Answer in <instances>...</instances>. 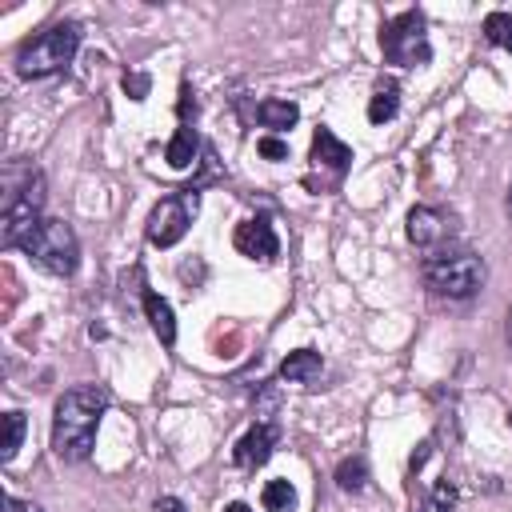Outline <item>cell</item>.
Wrapping results in <instances>:
<instances>
[{
	"label": "cell",
	"mask_w": 512,
	"mask_h": 512,
	"mask_svg": "<svg viewBox=\"0 0 512 512\" xmlns=\"http://www.w3.org/2000/svg\"><path fill=\"white\" fill-rule=\"evenodd\" d=\"M104 412H108V388H100V384L68 388L52 412V452L68 464L88 460Z\"/></svg>",
	"instance_id": "obj_1"
},
{
	"label": "cell",
	"mask_w": 512,
	"mask_h": 512,
	"mask_svg": "<svg viewBox=\"0 0 512 512\" xmlns=\"http://www.w3.org/2000/svg\"><path fill=\"white\" fill-rule=\"evenodd\" d=\"M4 188L8 192H4V212H0V236H4V248H20L40 228L44 176L36 168H12Z\"/></svg>",
	"instance_id": "obj_2"
},
{
	"label": "cell",
	"mask_w": 512,
	"mask_h": 512,
	"mask_svg": "<svg viewBox=\"0 0 512 512\" xmlns=\"http://www.w3.org/2000/svg\"><path fill=\"white\" fill-rule=\"evenodd\" d=\"M424 284L436 296L448 300H468L484 284V260L472 248H436L424 260Z\"/></svg>",
	"instance_id": "obj_3"
},
{
	"label": "cell",
	"mask_w": 512,
	"mask_h": 512,
	"mask_svg": "<svg viewBox=\"0 0 512 512\" xmlns=\"http://www.w3.org/2000/svg\"><path fill=\"white\" fill-rule=\"evenodd\" d=\"M76 48H80V24H72V20L52 24V28H44L40 36H32L28 44H20V52H16V72H20L24 80L52 76V72H60V68L72 64Z\"/></svg>",
	"instance_id": "obj_4"
},
{
	"label": "cell",
	"mask_w": 512,
	"mask_h": 512,
	"mask_svg": "<svg viewBox=\"0 0 512 512\" xmlns=\"http://www.w3.org/2000/svg\"><path fill=\"white\" fill-rule=\"evenodd\" d=\"M40 268H48L52 276H72L76 264H80V244H76V232L72 224L64 220H40V228L20 244Z\"/></svg>",
	"instance_id": "obj_5"
},
{
	"label": "cell",
	"mask_w": 512,
	"mask_h": 512,
	"mask_svg": "<svg viewBox=\"0 0 512 512\" xmlns=\"http://www.w3.org/2000/svg\"><path fill=\"white\" fill-rule=\"evenodd\" d=\"M380 52H384L388 64H400V68L428 64L432 60V48H428V24H424V16L412 8V12H400L396 20H388L380 28Z\"/></svg>",
	"instance_id": "obj_6"
},
{
	"label": "cell",
	"mask_w": 512,
	"mask_h": 512,
	"mask_svg": "<svg viewBox=\"0 0 512 512\" xmlns=\"http://www.w3.org/2000/svg\"><path fill=\"white\" fill-rule=\"evenodd\" d=\"M192 212H196V192H176V196H164L152 212H148V240L156 248H172L188 224H192Z\"/></svg>",
	"instance_id": "obj_7"
},
{
	"label": "cell",
	"mask_w": 512,
	"mask_h": 512,
	"mask_svg": "<svg viewBox=\"0 0 512 512\" xmlns=\"http://www.w3.org/2000/svg\"><path fill=\"white\" fill-rule=\"evenodd\" d=\"M232 244H236V252H240V256H248V260H260V264L276 260V252H280L276 228H272L264 216L236 224V232H232Z\"/></svg>",
	"instance_id": "obj_8"
},
{
	"label": "cell",
	"mask_w": 512,
	"mask_h": 512,
	"mask_svg": "<svg viewBox=\"0 0 512 512\" xmlns=\"http://www.w3.org/2000/svg\"><path fill=\"white\" fill-rule=\"evenodd\" d=\"M272 448H276V428L272 424H252L240 440H236V448H232V460H236V468H244V472H256L268 456H272Z\"/></svg>",
	"instance_id": "obj_9"
},
{
	"label": "cell",
	"mask_w": 512,
	"mask_h": 512,
	"mask_svg": "<svg viewBox=\"0 0 512 512\" xmlns=\"http://www.w3.org/2000/svg\"><path fill=\"white\" fill-rule=\"evenodd\" d=\"M444 236H448V216L440 208H424L420 204V208L408 212V240L416 248H436Z\"/></svg>",
	"instance_id": "obj_10"
},
{
	"label": "cell",
	"mask_w": 512,
	"mask_h": 512,
	"mask_svg": "<svg viewBox=\"0 0 512 512\" xmlns=\"http://www.w3.org/2000/svg\"><path fill=\"white\" fill-rule=\"evenodd\" d=\"M312 164H316V168H328L332 176H340V172L352 164V148H348L336 132L316 128V136H312Z\"/></svg>",
	"instance_id": "obj_11"
},
{
	"label": "cell",
	"mask_w": 512,
	"mask_h": 512,
	"mask_svg": "<svg viewBox=\"0 0 512 512\" xmlns=\"http://www.w3.org/2000/svg\"><path fill=\"white\" fill-rule=\"evenodd\" d=\"M320 368H324L320 352H312V348H296V352H288V356H284L280 376H284V380H292V384H312V380L320 376Z\"/></svg>",
	"instance_id": "obj_12"
},
{
	"label": "cell",
	"mask_w": 512,
	"mask_h": 512,
	"mask_svg": "<svg viewBox=\"0 0 512 512\" xmlns=\"http://www.w3.org/2000/svg\"><path fill=\"white\" fill-rule=\"evenodd\" d=\"M144 316H148V324H152V332L160 336V344H176V320H172V308H168V300L160 296V292H144Z\"/></svg>",
	"instance_id": "obj_13"
},
{
	"label": "cell",
	"mask_w": 512,
	"mask_h": 512,
	"mask_svg": "<svg viewBox=\"0 0 512 512\" xmlns=\"http://www.w3.org/2000/svg\"><path fill=\"white\" fill-rule=\"evenodd\" d=\"M256 120H260L264 128H272V136H276V132L292 128V124L300 120V108H296L292 100H276V96H268V100L256 104Z\"/></svg>",
	"instance_id": "obj_14"
},
{
	"label": "cell",
	"mask_w": 512,
	"mask_h": 512,
	"mask_svg": "<svg viewBox=\"0 0 512 512\" xmlns=\"http://www.w3.org/2000/svg\"><path fill=\"white\" fill-rule=\"evenodd\" d=\"M196 152H200V136H196V128H192V124H180L176 136L168 140L164 160H168L172 168H192V164H196Z\"/></svg>",
	"instance_id": "obj_15"
},
{
	"label": "cell",
	"mask_w": 512,
	"mask_h": 512,
	"mask_svg": "<svg viewBox=\"0 0 512 512\" xmlns=\"http://www.w3.org/2000/svg\"><path fill=\"white\" fill-rule=\"evenodd\" d=\"M396 108H400V88H396L392 80H384V84L372 92V100H368V120H372V124H384V120L396 116Z\"/></svg>",
	"instance_id": "obj_16"
},
{
	"label": "cell",
	"mask_w": 512,
	"mask_h": 512,
	"mask_svg": "<svg viewBox=\"0 0 512 512\" xmlns=\"http://www.w3.org/2000/svg\"><path fill=\"white\" fill-rule=\"evenodd\" d=\"M296 508V488L288 480H268L264 484V512H292Z\"/></svg>",
	"instance_id": "obj_17"
},
{
	"label": "cell",
	"mask_w": 512,
	"mask_h": 512,
	"mask_svg": "<svg viewBox=\"0 0 512 512\" xmlns=\"http://www.w3.org/2000/svg\"><path fill=\"white\" fill-rule=\"evenodd\" d=\"M484 36H488L496 48L512 52V12H488V16H484Z\"/></svg>",
	"instance_id": "obj_18"
},
{
	"label": "cell",
	"mask_w": 512,
	"mask_h": 512,
	"mask_svg": "<svg viewBox=\"0 0 512 512\" xmlns=\"http://www.w3.org/2000/svg\"><path fill=\"white\" fill-rule=\"evenodd\" d=\"M364 480H368V464H364L360 456L340 460V468H336V484H340L344 492H360V488H364Z\"/></svg>",
	"instance_id": "obj_19"
},
{
	"label": "cell",
	"mask_w": 512,
	"mask_h": 512,
	"mask_svg": "<svg viewBox=\"0 0 512 512\" xmlns=\"http://www.w3.org/2000/svg\"><path fill=\"white\" fill-rule=\"evenodd\" d=\"M20 440H24V412H8L4 416V448H0V456L12 460L16 448H20Z\"/></svg>",
	"instance_id": "obj_20"
},
{
	"label": "cell",
	"mask_w": 512,
	"mask_h": 512,
	"mask_svg": "<svg viewBox=\"0 0 512 512\" xmlns=\"http://www.w3.org/2000/svg\"><path fill=\"white\" fill-rule=\"evenodd\" d=\"M456 508V488L448 484V480H440L432 492H428V500L420 504V512H452Z\"/></svg>",
	"instance_id": "obj_21"
},
{
	"label": "cell",
	"mask_w": 512,
	"mask_h": 512,
	"mask_svg": "<svg viewBox=\"0 0 512 512\" xmlns=\"http://www.w3.org/2000/svg\"><path fill=\"white\" fill-rule=\"evenodd\" d=\"M256 148H260V156H264V160H288V144H284L280 136H272V132H268V136H260V140H256Z\"/></svg>",
	"instance_id": "obj_22"
},
{
	"label": "cell",
	"mask_w": 512,
	"mask_h": 512,
	"mask_svg": "<svg viewBox=\"0 0 512 512\" xmlns=\"http://www.w3.org/2000/svg\"><path fill=\"white\" fill-rule=\"evenodd\" d=\"M148 88H152V80H148L144 72H124V92H128L132 100H144Z\"/></svg>",
	"instance_id": "obj_23"
},
{
	"label": "cell",
	"mask_w": 512,
	"mask_h": 512,
	"mask_svg": "<svg viewBox=\"0 0 512 512\" xmlns=\"http://www.w3.org/2000/svg\"><path fill=\"white\" fill-rule=\"evenodd\" d=\"M4 508H8V512H40V504H32V500H16V496H4Z\"/></svg>",
	"instance_id": "obj_24"
},
{
	"label": "cell",
	"mask_w": 512,
	"mask_h": 512,
	"mask_svg": "<svg viewBox=\"0 0 512 512\" xmlns=\"http://www.w3.org/2000/svg\"><path fill=\"white\" fill-rule=\"evenodd\" d=\"M156 512H184V504H180L176 496H160V500H156Z\"/></svg>",
	"instance_id": "obj_25"
},
{
	"label": "cell",
	"mask_w": 512,
	"mask_h": 512,
	"mask_svg": "<svg viewBox=\"0 0 512 512\" xmlns=\"http://www.w3.org/2000/svg\"><path fill=\"white\" fill-rule=\"evenodd\" d=\"M224 512H252V508H248V504H240V500H236V504H228V508H224Z\"/></svg>",
	"instance_id": "obj_26"
},
{
	"label": "cell",
	"mask_w": 512,
	"mask_h": 512,
	"mask_svg": "<svg viewBox=\"0 0 512 512\" xmlns=\"http://www.w3.org/2000/svg\"><path fill=\"white\" fill-rule=\"evenodd\" d=\"M508 340H512V316H508Z\"/></svg>",
	"instance_id": "obj_27"
},
{
	"label": "cell",
	"mask_w": 512,
	"mask_h": 512,
	"mask_svg": "<svg viewBox=\"0 0 512 512\" xmlns=\"http://www.w3.org/2000/svg\"><path fill=\"white\" fill-rule=\"evenodd\" d=\"M508 424H512V416H508Z\"/></svg>",
	"instance_id": "obj_28"
},
{
	"label": "cell",
	"mask_w": 512,
	"mask_h": 512,
	"mask_svg": "<svg viewBox=\"0 0 512 512\" xmlns=\"http://www.w3.org/2000/svg\"><path fill=\"white\" fill-rule=\"evenodd\" d=\"M508 204H512V196H508Z\"/></svg>",
	"instance_id": "obj_29"
}]
</instances>
